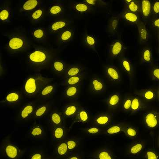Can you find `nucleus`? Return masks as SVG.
Instances as JSON below:
<instances>
[{
	"label": "nucleus",
	"instance_id": "nucleus-1",
	"mask_svg": "<svg viewBox=\"0 0 159 159\" xmlns=\"http://www.w3.org/2000/svg\"><path fill=\"white\" fill-rule=\"evenodd\" d=\"M53 79L43 76L40 74H35L26 79L24 86V94L26 97H34L39 94L46 85L51 83Z\"/></svg>",
	"mask_w": 159,
	"mask_h": 159
},
{
	"label": "nucleus",
	"instance_id": "nucleus-2",
	"mask_svg": "<svg viewBox=\"0 0 159 159\" xmlns=\"http://www.w3.org/2000/svg\"><path fill=\"white\" fill-rule=\"evenodd\" d=\"M51 58V50L45 48H36L31 50L28 55L29 64L35 67L46 66L50 63Z\"/></svg>",
	"mask_w": 159,
	"mask_h": 159
},
{
	"label": "nucleus",
	"instance_id": "nucleus-3",
	"mask_svg": "<svg viewBox=\"0 0 159 159\" xmlns=\"http://www.w3.org/2000/svg\"><path fill=\"white\" fill-rule=\"evenodd\" d=\"M29 46L28 38L24 34H14L9 37L6 48L11 53H19L28 49Z\"/></svg>",
	"mask_w": 159,
	"mask_h": 159
},
{
	"label": "nucleus",
	"instance_id": "nucleus-4",
	"mask_svg": "<svg viewBox=\"0 0 159 159\" xmlns=\"http://www.w3.org/2000/svg\"><path fill=\"white\" fill-rule=\"evenodd\" d=\"M144 122L145 127L149 129L157 128L159 125V114L155 111H151L145 114Z\"/></svg>",
	"mask_w": 159,
	"mask_h": 159
},
{
	"label": "nucleus",
	"instance_id": "nucleus-5",
	"mask_svg": "<svg viewBox=\"0 0 159 159\" xmlns=\"http://www.w3.org/2000/svg\"><path fill=\"white\" fill-rule=\"evenodd\" d=\"M105 72L107 77L111 82H120L122 79L120 71L116 66L107 65L105 67Z\"/></svg>",
	"mask_w": 159,
	"mask_h": 159
},
{
	"label": "nucleus",
	"instance_id": "nucleus-6",
	"mask_svg": "<svg viewBox=\"0 0 159 159\" xmlns=\"http://www.w3.org/2000/svg\"><path fill=\"white\" fill-rule=\"evenodd\" d=\"M4 153L8 158L17 159L20 157L21 151L16 145L9 143L4 146Z\"/></svg>",
	"mask_w": 159,
	"mask_h": 159
},
{
	"label": "nucleus",
	"instance_id": "nucleus-7",
	"mask_svg": "<svg viewBox=\"0 0 159 159\" xmlns=\"http://www.w3.org/2000/svg\"><path fill=\"white\" fill-rule=\"evenodd\" d=\"M36 107L34 103L29 102L21 108L20 112L21 119L24 120H27L34 116Z\"/></svg>",
	"mask_w": 159,
	"mask_h": 159
},
{
	"label": "nucleus",
	"instance_id": "nucleus-8",
	"mask_svg": "<svg viewBox=\"0 0 159 159\" xmlns=\"http://www.w3.org/2000/svg\"><path fill=\"white\" fill-rule=\"evenodd\" d=\"M123 43L120 40L114 41L110 46V53L111 56L113 57H117L121 56L123 53Z\"/></svg>",
	"mask_w": 159,
	"mask_h": 159
},
{
	"label": "nucleus",
	"instance_id": "nucleus-9",
	"mask_svg": "<svg viewBox=\"0 0 159 159\" xmlns=\"http://www.w3.org/2000/svg\"><path fill=\"white\" fill-rule=\"evenodd\" d=\"M90 89L92 92L97 94H100L105 91L106 85L105 82L100 78H92L90 82Z\"/></svg>",
	"mask_w": 159,
	"mask_h": 159
},
{
	"label": "nucleus",
	"instance_id": "nucleus-10",
	"mask_svg": "<svg viewBox=\"0 0 159 159\" xmlns=\"http://www.w3.org/2000/svg\"><path fill=\"white\" fill-rule=\"evenodd\" d=\"M90 119V112L87 108L79 109L78 113L75 117L74 122L80 124H86Z\"/></svg>",
	"mask_w": 159,
	"mask_h": 159
},
{
	"label": "nucleus",
	"instance_id": "nucleus-11",
	"mask_svg": "<svg viewBox=\"0 0 159 159\" xmlns=\"http://www.w3.org/2000/svg\"><path fill=\"white\" fill-rule=\"evenodd\" d=\"M69 25V22L66 20L61 19L55 21L51 23L49 26V32L56 33L65 30Z\"/></svg>",
	"mask_w": 159,
	"mask_h": 159
},
{
	"label": "nucleus",
	"instance_id": "nucleus-12",
	"mask_svg": "<svg viewBox=\"0 0 159 159\" xmlns=\"http://www.w3.org/2000/svg\"><path fill=\"white\" fill-rule=\"evenodd\" d=\"M145 146V143L143 142H137L132 143L128 148V155L130 157L138 156L142 153Z\"/></svg>",
	"mask_w": 159,
	"mask_h": 159
},
{
	"label": "nucleus",
	"instance_id": "nucleus-13",
	"mask_svg": "<svg viewBox=\"0 0 159 159\" xmlns=\"http://www.w3.org/2000/svg\"><path fill=\"white\" fill-rule=\"evenodd\" d=\"M56 85L54 84L49 83L46 85L39 93V97L42 99H47L52 97L56 91Z\"/></svg>",
	"mask_w": 159,
	"mask_h": 159
},
{
	"label": "nucleus",
	"instance_id": "nucleus-14",
	"mask_svg": "<svg viewBox=\"0 0 159 159\" xmlns=\"http://www.w3.org/2000/svg\"><path fill=\"white\" fill-rule=\"evenodd\" d=\"M22 94L20 92L13 91L7 94L3 102L8 105H14L21 100Z\"/></svg>",
	"mask_w": 159,
	"mask_h": 159
},
{
	"label": "nucleus",
	"instance_id": "nucleus-15",
	"mask_svg": "<svg viewBox=\"0 0 159 159\" xmlns=\"http://www.w3.org/2000/svg\"><path fill=\"white\" fill-rule=\"evenodd\" d=\"M137 95L148 101L156 100L158 96L157 91L155 89H144L139 92Z\"/></svg>",
	"mask_w": 159,
	"mask_h": 159
},
{
	"label": "nucleus",
	"instance_id": "nucleus-16",
	"mask_svg": "<svg viewBox=\"0 0 159 159\" xmlns=\"http://www.w3.org/2000/svg\"><path fill=\"white\" fill-rule=\"evenodd\" d=\"M111 117L108 113L100 114L96 116L93 119L95 125L99 127L107 126L110 123Z\"/></svg>",
	"mask_w": 159,
	"mask_h": 159
},
{
	"label": "nucleus",
	"instance_id": "nucleus-17",
	"mask_svg": "<svg viewBox=\"0 0 159 159\" xmlns=\"http://www.w3.org/2000/svg\"><path fill=\"white\" fill-rule=\"evenodd\" d=\"M79 110V107L76 104H69L63 107L62 114L67 118H74L76 116Z\"/></svg>",
	"mask_w": 159,
	"mask_h": 159
},
{
	"label": "nucleus",
	"instance_id": "nucleus-18",
	"mask_svg": "<svg viewBox=\"0 0 159 159\" xmlns=\"http://www.w3.org/2000/svg\"><path fill=\"white\" fill-rule=\"evenodd\" d=\"M29 134L31 139H39L44 137L45 132L42 125L36 124L31 127Z\"/></svg>",
	"mask_w": 159,
	"mask_h": 159
},
{
	"label": "nucleus",
	"instance_id": "nucleus-19",
	"mask_svg": "<svg viewBox=\"0 0 159 159\" xmlns=\"http://www.w3.org/2000/svg\"><path fill=\"white\" fill-rule=\"evenodd\" d=\"M121 96L119 93H113L111 94L107 99V104L109 108H117L121 104Z\"/></svg>",
	"mask_w": 159,
	"mask_h": 159
},
{
	"label": "nucleus",
	"instance_id": "nucleus-20",
	"mask_svg": "<svg viewBox=\"0 0 159 159\" xmlns=\"http://www.w3.org/2000/svg\"><path fill=\"white\" fill-rule=\"evenodd\" d=\"M49 122L53 127L63 125L64 119L62 115L58 112H52L50 115Z\"/></svg>",
	"mask_w": 159,
	"mask_h": 159
},
{
	"label": "nucleus",
	"instance_id": "nucleus-21",
	"mask_svg": "<svg viewBox=\"0 0 159 159\" xmlns=\"http://www.w3.org/2000/svg\"><path fill=\"white\" fill-rule=\"evenodd\" d=\"M84 70L82 67L80 66H72L66 69L65 71L66 78L74 76L83 75Z\"/></svg>",
	"mask_w": 159,
	"mask_h": 159
},
{
	"label": "nucleus",
	"instance_id": "nucleus-22",
	"mask_svg": "<svg viewBox=\"0 0 159 159\" xmlns=\"http://www.w3.org/2000/svg\"><path fill=\"white\" fill-rule=\"evenodd\" d=\"M65 128L63 125L53 127L52 136L54 141H61L65 135Z\"/></svg>",
	"mask_w": 159,
	"mask_h": 159
},
{
	"label": "nucleus",
	"instance_id": "nucleus-23",
	"mask_svg": "<svg viewBox=\"0 0 159 159\" xmlns=\"http://www.w3.org/2000/svg\"><path fill=\"white\" fill-rule=\"evenodd\" d=\"M74 35V30L72 29H66L61 31L58 36V41L60 43H66L71 41Z\"/></svg>",
	"mask_w": 159,
	"mask_h": 159
},
{
	"label": "nucleus",
	"instance_id": "nucleus-24",
	"mask_svg": "<svg viewBox=\"0 0 159 159\" xmlns=\"http://www.w3.org/2000/svg\"><path fill=\"white\" fill-rule=\"evenodd\" d=\"M122 16L125 22L129 24L138 25L139 23V17L136 13L128 11H123Z\"/></svg>",
	"mask_w": 159,
	"mask_h": 159
},
{
	"label": "nucleus",
	"instance_id": "nucleus-25",
	"mask_svg": "<svg viewBox=\"0 0 159 159\" xmlns=\"http://www.w3.org/2000/svg\"><path fill=\"white\" fill-rule=\"evenodd\" d=\"M79 92V86H67L64 90L63 96L64 97L68 99H74L78 95Z\"/></svg>",
	"mask_w": 159,
	"mask_h": 159
},
{
	"label": "nucleus",
	"instance_id": "nucleus-26",
	"mask_svg": "<svg viewBox=\"0 0 159 159\" xmlns=\"http://www.w3.org/2000/svg\"><path fill=\"white\" fill-rule=\"evenodd\" d=\"M124 126L123 123L111 125L106 129L105 133L107 135H116L122 132Z\"/></svg>",
	"mask_w": 159,
	"mask_h": 159
},
{
	"label": "nucleus",
	"instance_id": "nucleus-27",
	"mask_svg": "<svg viewBox=\"0 0 159 159\" xmlns=\"http://www.w3.org/2000/svg\"><path fill=\"white\" fill-rule=\"evenodd\" d=\"M32 37L34 40L44 41L47 38V31L44 28H37L32 31Z\"/></svg>",
	"mask_w": 159,
	"mask_h": 159
},
{
	"label": "nucleus",
	"instance_id": "nucleus-28",
	"mask_svg": "<svg viewBox=\"0 0 159 159\" xmlns=\"http://www.w3.org/2000/svg\"><path fill=\"white\" fill-rule=\"evenodd\" d=\"M120 65L123 70L130 76H133V67L129 59L125 57H122L120 60Z\"/></svg>",
	"mask_w": 159,
	"mask_h": 159
},
{
	"label": "nucleus",
	"instance_id": "nucleus-29",
	"mask_svg": "<svg viewBox=\"0 0 159 159\" xmlns=\"http://www.w3.org/2000/svg\"><path fill=\"white\" fill-rule=\"evenodd\" d=\"M40 2L38 0H28L23 3L21 9L24 11H31L38 7Z\"/></svg>",
	"mask_w": 159,
	"mask_h": 159
},
{
	"label": "nucleus",
	"instance_id": "nucleus-30",
	"mask_svg": "<svg viewBox=\"0 0 159 159\" xmlns=\"http://www.w3.org/2000/svg\"><path fill=\"white\" fill-rule=\"evenodd\" d=\"M83 42L84 45L91 49H94L98 44V40L94 35L86 34L83 38Z\"/></svg>",
	"mask_w": 159,
	"mask_h": 159
},
{
	"label": "nucleus",
	"instance_id": "nucleus-31",
	"mask_svg": "<svg viewBox=\"0 0 159 159\" xmlns=\"http://www.w3.org/2000/svg\"><path fill=\"white\" fill-rule=\"evenodd\" d=\"M73 9L78 14H86L89 11L90 7L84 2H77L73 5Z\"/></svg>",
	"mask_w": 159,
	"mask_h": 159
},
{
	"label": "nucleus",
	"instance_id": "nucleus-32",
	"mask_svg": "<svg viewBox=\"0 0 159 159\" xmlns=\"http://www.w3.org/2000/svg\"><path fill=\"white\" fill-rule=\"evenodd\" d=\"M63 10V6L61 4H53L49 8V14L53 17H57L62 14Z\"/></svg>",
	"mask_w": 159,
	"mask_h": 159
},
{
	"label": "nucleus",
	"instance_id": "nucleus-33",
	"mask_svg": "<svg viewBox=\"0 0 159 159\" xmlns=\"http://www.w3.org/2000/svg\"><path fill=\"white\" fill-rule=\"evenodd\" d=\"M122 132L125 133L128 138L131 139H136L139 135L138 128L131 125L124 126Z\"/></svg>",
	"mask_w": 159,
	"mask_h": 159
},
{
	"label": "nucleus",
	"instance_id": "nucleus-34",
	"mask_svg": "<svg viewBox=\"0 0 159 159\" xmlns=\"http://www.w3.org/2000/svg\"><path fill=\"white\" fill-rule=\"evenodd\" d=\"M52 70L57 74H61L66 70V64L63 61L59 60H55L52 63Z\"/></svg>",
	"mask_w": 159,
	"mask_h": 159
},
{
	"label": "nucleus",
	"instance_id": "nucleus-35",
	"mask_svg": "<svg viewBox=\"0 0 159 159\" xmlns=\"http://www.w3.org/2000/svg\"><path fill=\"white\" fill-rule=\"evenodd\" d=\"M138 25L141 42L142 43L147 42L148 40L149 35L145 24L143 23H138Z\"/></svg>",
	"mask_w": 159,
	"mask_h": 159
},
{
	"label": "nucleus",
	"instance_id": "nucleus-36",
	"mask_svg": "<svg viewBox=\"0 0 159 159\" xmlns=\"http://www.w3.org/2000/svg\"><path fill=\"white\" fill-rule=\"evenodd\" d=\"M49 109L50 107L48 104H43V105L39 106L36 107L33 116H34L35 118H38V119L42 118L48 113V112L49 111Z\"/></svg>",
	"mask_w": 159,
	"mask_h": 159
},
{
	"label": "nucleus",
	"instance_id": "nucleus-37",
	"mask_svg": "<svg viewBox=\"0 0 159 159\" xmlns=\"http://www.w3.org/2000/svg\"><path fill=\"white\" fill-rule=\"evenodd\" d=\"M152 12V6L150 2L148 0H143L142 2V16L147 18L150 16Z\"/></svg>",
	"mask_w": 159,
	"mask_h": 159
},
{
	"label": "nucleus",
	"instance_id": "nucleus-38",
	"mask_svg": "<svg viewBox=\"0 0 159 159\" xmlns=\"http://www.w3.org/2000/svg\"><path fill=\"white\" fill-rule=\"evenodd\" d=\"M55 152L57 155L61 156H66L69 152L66 142H61L58 143L56 145Z\"/></svg>",
	"mask_w": 159,
	"mask_h": 159
},
{
	"label": "nucleus",
	"instance_id": "nucleus-39",
	"mask_svg": "<svg viewBox=\"0 0 159 159\" xmlns=\"http://www.w3.org/2000/svg\"><path fill=\"white\" fill-rule=\"evenodd\" d=\"M142 107V101L141 98L139 97H134L132 99L130 112L132 114H134L141 110Z\"/></svg>",
	"mask_w": 159,
	"mask_h": 159
},
{
	"label": "nucleus",
	"instance_id": "nucleus-40",
	"mask_svg": "<svg viewBox=\"0 0 159 159\" xmlns=\"http://www.w3.org/2000/svg\"><path fill=\"white\" fill-rule=\"evenodd\" d=\"M44 15V11L43 8H39L35 9L30 15L31 20L34 22L39 21L42 19Z\"/></svg>",
	"mask_w": 159,
	"mask_h": 159
},
{
	"label": "nucleus",
	"instance_id": "nucleus-41",
	"mask_svg": "<svg viewBox=\"0 0 159 159\" xmlns=\"http://www.w3.org/2000/svg\"><path fill=\"white\" fill-rule=\"evenodd\" d=\"M119 20L118 17H113L109 22L108 31L111 34L116 33L119 28Z\"/></svg>",
	"mask_w": 159,
	"mask_h": 159
},
{
	"label": "nucleus",
	"instance_id": "nucleus-42",
	"mask_svg": "<svg viewBox=\"0 0 159 159\" xmlns=\"http://www.w3.org/2000/svg\"><path fill=\"white\" fill-rule=\"evenodd\" d=\"M152 51L150 48L144 49L142 51V61L143 63L149 64L152 61Z\"/></svg>",
	"mask_w": 159,
	"mask_h": 159
},
{
	"label": "nucleus",
	"instance_id": "nucleus-43",
	"mask_svg": "<svg viewBox=\"0 0 159 159\" xmlns=\"http://www.w3.org/2000/svg\"><path fill=\"white\" fill-rule=\"evenodd\" d=\"M83 75L74 76L67 78L66 81V84L67 86H79L82 81Z\"/></svg>",
	"mask_w": 159,
	"mask_h": 159
},
{
	"label": "nucleus",
	"instance_id": "nucleus-44",
	"mask_svg": "<svg viewBox=\"0 0 159 159\" xmlns=\"http://www.w3.org/2000/svg\"><path fill=\"white\" fill-rule=\"evenodd\" d=\"M96 158L99 159H113V156L110 150L108 149H104L100 150L96 156Z\"/></svg>",
	"mask_w": 159,
	"mask_h": 159
},
{
	"label": "nucleus",
	"instance_id": "nucleus-45",
	"mask_svg": "<svg viewBox=\"0 0 159 159\" xmlns=\"http://www.w3.org/2000/svg\"><path fill=\"white\" fill-rule=\"evenodd\" d=\"M11 19V11L8 8H4L0 11V20L2 22H8Z\"/></svg>",
	"mask_w": 159,
	"mask_h": 159
},
{
	"label": "nucleus",
	"instance_id": "nucleus-46",
	"mask_svg": "<svg viewBox=\"0 0 159 159\" xmlns=\"http://www.w3.org/2000/svg\"><path fill=\"white\" fill-rule=\"evenodd\" d=\"M127 11L136 13L139 12L141 9V6L138 2L132 1L129 4L127 5Z\"/></svg>",
	"mask_w": 159,
	"mask_h": 159
},
{
	"label": "nucleus",
	"instance_id": "nucleus-47",
	"mask_svg": "<svg viewBox=\"0 0 159 159\" xmlns=\"http://www.w3.org/2000/svg\"><path fill=\"white\" fill-rule=\"evenodd\" d=\"M67 145L69 152H73L76 150L79 145V142L77 139H69L66 142Z\"/></svg>",
	"mask_w": 159,
	"mask_h": 159
},
{
	"label": "nucleus",
	"instance_id": "nucleus-48",
	"mask_svg": "<svg viewBox=\"0 0 159 159\" xmlns=\"http://www.w3.org/2000/svg\"><path fill=\"white\" fill-rule=\"evenodd\" d=\"M86 133L90 136H96L99 134L101 131V127L97 125L90 126L86 129Z\"/></svg>",
	"mask_w": 159,
	"mask_h": 159
},
{
	"label": "nucleus",
	"instance_id": "nucleus-49",
	"mask_svg": "<svg viewBox=\"0 0 159 159\" xmlns=\"http://www.w3.org/2000/svg\"><path fill=\"white\" fill-rule=\"evenodd\" d=\"M131 102V98H125V99L123 100V102H122V110L125 112H130Z\"/></svg>",
	"mask_w": 159,
	"mask_h": 159
},
{
	"label": "nucleus",
	"instance_id": "nucleus-50",
	"mask_svg": "<svg viewBox=\"0 0 159 159\" xmlns=\"http://www.w3.org/2000/svg\"><path fill=\"white\" fill-rule=\"evenodd\" d=\"M144 158L145 159H158L159 156L155 151L149 149L145 152Z\"/></svg>",
	"mask_w": 159,
	"mask_h": 159
},
{
	"label": "nucleus",
	"instance_id": "nucleus-51",
	"mask_svg": "<svg viewBox=\"0 0 159 159\" xmlns=\"http://www.w3.org/2000/svg\"><path fill=\"white\" fill-rule=\"evenodd\" d=\"M151 75L153 80L158 81L159 80V68L158 67H154L151 69Z\"/></svg>",
	"mask_w": 159,
	"mask_h": 159
},
{
	"label": "nucleus",
	"instance_id": "nucleus-52",
	"mask_svg": "<svg viewBox=\"0 0 159 159\" xmlns=\"http://www.w3.org/2000/svg\"><path fill=\"white\" fill-rule=\"evenodd\" d=\"M29 158L30 159H42L44 158V157L43 154L42 152H34L31 153Z\"/></svg>",
	"mask_w": 159,
	"mask_h": 159
},
{
	"label": "nucleus",
	"instance_id": "nucleus-53",
	"mask_svg": "<svg viewBox=\"0 0 159 159\" xmlns=\"http://www.w3.org/2000/svg\"><path fill=\"white\" fill-rule=\"evenodd\" d=\"M152 12L155 15L157 16L159 13V2L158 1L154 2L152 6Z\"/></svg>",
	"mask_w": 159,
	"mask_h": 159
},
{
	"label": "nucleus",
	"instance_id": "nucleus-54",
	"mask_svg": "<svg viewBox=\"0 0 159 159\" xmlns=\"http://www.w3.org/2000/svg\"><path fill=\"white\" fill-rule=\"evenodd\" d=\"M84 2L89 5L90 7H94L97 5V1L96 0H86Z\"/></svg>",
	"mask_w": 159,
	"mask_h": 159
},
{
	"label": "nucleus",
	"instance_id": "nucleus-55",
	"mask_svg": "<svg viewBox=\"0 0 159 159\" xmlns=\"http://www.w3.org/2000/svg\"><path fill=\"white\" fill-rule=\"evenodd\" d=\"M152 26L153 29H157L159 27V18H156L152 21Z\"/></svg>",
	"mask_w": 159,
	"mask_h": 159
},
{
	"label": "nucleus",
	"instance_id": "nucleus-56",
	"mask_svg": "<svg viewBox=\"0 0 159 159\" xmlns=\"http://www.w3.org/2000/svg\"><path fill=\"white\" fill-rule=\"evenodd\" d=\"M132 0H126V1H124L125 2V3H126V5L127 4H129V3H130L131 2H132Z\"/></svg>",
	"mask_w": 159,
	"mask_h": 159
},
{
	"label": "nucleus",
	"instance_id": "nucleus-57",
	"mask_svg": "<svg viewBox=\"0 0 159 159\" xmlns=\"http://www.w3.org/2000/svg\"><path fill=\"white\" fill-rule=\"evenodd\" d=\"M69 159H79V158H78V157H71Z\"/></svg>",
	"mask_w": 159,
	"mask_h": 159
}]
</instances>
